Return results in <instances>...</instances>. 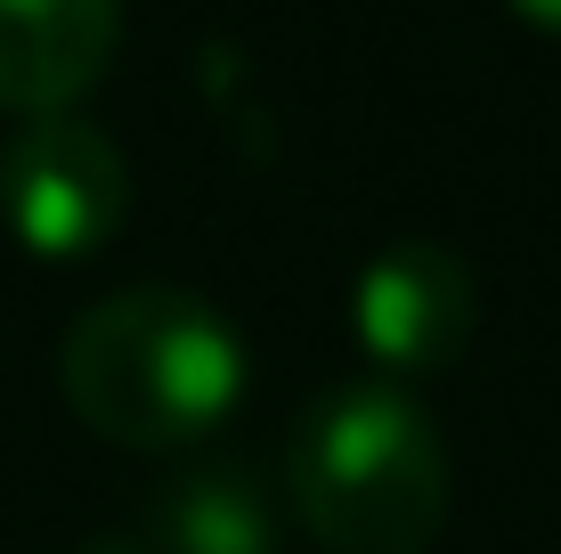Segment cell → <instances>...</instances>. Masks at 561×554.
<instances>
[{"label":"cell","instance_id":"obj_1","mask_svg":"<svg viewBox=\"0 0 561 554\" xmlns=\"http://www.w3.org/2000/svg\"><path fill=\"white\" fill-rule=\"evenodd\" d=\"M66 408L114 449H187L244 399V342L211 302L130 285L73 318L57 351Z\"/></svg>","mask_w":561,"mask_h":554},{"label":"cell","instance_id":"obj_2","mask_svg":"<svg viewBox=\"0 0 561 554\" xmlns=\"http://www.w3.org/2000/svg\"><path fill=\"white\" fill-rule=\"evenodd\" d=\"M294 513L325 554H423L448 522V441L399 384H351L285 449Z\"/></svg>","mask_w":561,"mask_h":554},{"label":"cell","instance_id":"obj_3","mask_svg":"<svg viewBox=\"0 0 561 554\" xmlns=\"http://www.w3.org/2000/svg\"><path fill=\"white\" fill-rule=\"evenodd\" d=\"M123 204H130V171L114 156V139L73 123V114H42L0 147V221L42 261L99 253L123 228Z\"/></svg>","mask_w":561,"mask_h":554},{"label":"cell","instance_id":"obj_4","mask_svg":"<svg viewBox=\"0 0 561 554\" xmlns=\"http://www.w3.org/2000/svg\"><path fill=\"white\" fill-rule=\"evenodd\" d=\"M351 327H358V351L382 375L456 368L480 327V294H472L463 253H448V245H391V253H375L351 294Z\"/></svg>","mask_w":561,"mask_h":554},{"label":"cell","instance_id":"obj_5","mask_svg":"<svg viewBox=\"0 0 561 554\" xmlns=\"http://www.w3.org/2000/svg\"><path fill=\"white\" fill-rule=\"evenodd\" d=\"M123 0H0V106L42 123L106 74Z\"/></svg>","mask_w":561,"mask_h":554},{"label":"cell","instance_id":"obj_6","mask_svg":"<svg viewBox=\"0 0 561 554\" xmlns=\"http://www.w3.org/2000/svg\"><path fill=\"white\" fill-rule=\"evenodd\" d=\"M268 546H277L268 498L237 465L180 473L154 498V522H147V554H268Z\"/></svg>","mask_w":561,"mask_h":554},{"label":"cell","instance_id":"obj_7","mask_svg":"<svg viewBox=\"0 0 561 554\" xmlns=\"http://www.w3.org/2000/svg\"><path fill=\"white\" fill-rule=\"evenodd\" d=\"M505 9L520 25H537V33H561V0H505Z\"/></svg>","mask_w":561,"mask_h":554},{"label":"cell","instance_id":"obj_8","mask_svg":"<svg viewBox=\"0 0 561 554\" xmlns=\"http://www.w3.org/2000/svg\"><path fill=\"white\" fill-rule=\"evenodd\" d=\"M82 554H147V546H130V539H90Z\"/></svg>","mask_w":561,"mask_h":554}]
</instances>
